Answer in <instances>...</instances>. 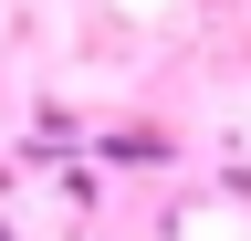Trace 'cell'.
<instances>
[{
  "instance_id": "cell-2",
  "label": "cell",
  "mask_w": 251,
  "mask_h": 241,
  "mask_svg": "<svg viewBox=\"0 0 251 241\" xmlns=\"http://www.w3.org/2000/svg\"><path fill=\"white\" fill-rule=\"evenodd\" d=\"M0 241H21V231H11V220H0Z\"/></svg>"
},
{
  "instance_id": "cell-1",
  "label": "cell",
  "mask_w": 251,
  "mask_h": 241,
  "mask_svg": "<svg viewBox=\"0 0 251 241\" xmlns=\"http://www.w3.org/2000/svg\"><path fill=\"white\" fill-rule=\"evenodd\" d=\"M94 147H105V158H115V168H168V158H178V147H168V136H157V126H105V136H94Z\"/></svg>"
}]
</instances>
